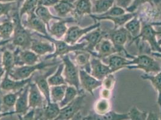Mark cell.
Instances as JSON below:
<instances>
[{"label":"cell","mask_w":161,"mask_h":120,"mask_svg":"<svg viewBox=\"0 0 161 120\" xmlns=\"http://www.w3.org/2000/svg\"><path fill=\"white\" fill-rule=\"evenodd\" d=\"M14 36L12 39L13 45L21 48L22 50L30 49L33 39L31 34L22 25L19 13L15 12L13 15Z\"/></svg>","instance_id":"6da1fadb"},{"label":"cell","mask_w":161,"mask_h":120,"mask_svg":"<svg viewBox=\"0 0 161 120\" xmlns=\"http://www.w3.org/2000/svg\"><path fill=\"white\" fill-rule=\"evenodd\" d=\"M106 31V38L111 40L116 49L117 53L128 59L132 60L135 56L128 53L125 49V45L129 39V35L125 27L109 30Z\"/></svg>","instance_id":"7a4b0ae2"},{"label":"cell","mask_w":161,"mask_h":120,"mask_svg":"<svg viewBox=\"0 0 161 120\" xmlns=\"http://www.w3.org/2000/svg\"><path fill=\"white\" fill-rule=\"evenodd\" d=\"M126 68L140 69L146 74H158L161 70V65L156 60L146 54H140L131 60V65Z\"/></svg>","instance_id":"3957f363"},{"label":"cell","mask_w":161,"mask_h":120,"mask_svg":"<svg viewBox=\"0 0 161 120\" xmlns=\"http://www.w3.org/2000/svg\"><path fill=\"white\" fill-rule=\"evenodd\" d=\"M38 35L39 36L43 37L46 39L49 40L51 42H52L54 44L55 46V52L51 55L47 56V57L45 58V60L55 58L58 56L62 57L67 55L71 52H75L76 51H80V50H84L85 47L86 46V43L85 41L78 44L71 45L67 43L65 41L54 39L53 38L51 37L50 36H49V35H40V34H38Z\"/></svg>","instance_id":"277c9868"},{"label":"cell","mask_w":161,"mask_h":120,"mask_svg":"<svg viewBox=\"0 0 161 120\" xmlns=\"http://www.w3.org/2000/svg\"><path fill=\"white\" fill-rule=\"evenodd\" d=\"M141 33L135 41L141 40L143 42H147L152 52L161 53V46L158 43L157 31L153 25L152 23L144 21H141Z\"/></svg>","instance_id":"5b68a950"},{"label":"cell","mask_w":161,"mask_h":120,"mask_svg":"<svg viewBox=\"0 0 161 120\" xmlns=\"http://www.w3.org/2000/svg\"><path fill=\"white\" fill-rule=\"evenodd\" d=\"M60 63V61L55 63H46L45 61H43L32 66H22L20 67L14 68L9 74L8 76L14 80L26 79L30 78L32 74H33L36 70H42L45 67L50 66L51 65H57Z\"/></svg>","instance_id":"8992f818"},{"label":"cell","mask_w":161,"mask_h":120,"mask_svg":"<svg viewBox=\"0 0 161 120\" xmlns=\"http://www.w3.org/2000/svg\"><path fill=\"white\" fill-rule=\"evenodd\" d=\"M61 58L64 65V78L66 84L70 86H74L80 91V70L78 67L71 61L67 54L61 57Z\"/></svg>","instance_id":"52a82bcc"},{"label":"cell","mask_w":161,"mask_h":120,"mask_svg":"<svg viewBox=\"0 0 161 120\" xmlns=\"http://www.w3.org/2000/svg\"><path fill=\"white\" fill-rule=\"evenodd\" d=\"M86 95L83 90L72 102L66 106L61 108L60 112L58 116L54 120H70L79 112L83 106Z\"/></svg>","instance_id":"ba28073f"},{"label":"cell","mask_w":161,"mask_h":120,"mask_svg":"<svg viewBox=\"0 0 161 120\" xmlns=\"http://www.w3.org/2000/svg\"><path fill=\"white\" fill-rule=\"evenodd\" d=\"M101 26V23L96 22L94 24L86 28H80L78 26H72L67 30L65 35L64 41L69 45H74L76 44L78 40H80L82 37L94 29Z\"/></svg>","instance_id":"9c48e42d"},{"label":"cell","mask_w":161,"mask_h":120,"mask_svg":"<svg viewBox=\"0 0 161 120\" xmlns=\"http://www.w3.org/2000/svg\"><path fill=\"white\" fill-rule=\"evenodd\" d=\"M103 38H106V31L102 30L99 27L86 34L80 40H86V46L84 51L90 52L93 57H97L96 53L94 52L95 48Z\"/></svg>","instance_id":"30bf717a"},{"label":"cell","mask_w":161,"mask_h":120,"mask_svg":"<svg viewBox=\"0 0 161 120\" xmlns=\"http://www.w3.org/2000/svg\"><path fill=\"white\" fill-rule=\"evenodd\" d=\"M14 54L15 65L19 66L35 65L39 60V55L28 50H20L19 47L14 52Z\"/></svg>","instance_id":"8fae6325"},{"label":"cell","mask_w":161,"mask_h":120,"mask_svg":"<svg viewBox=\"0 0 161 120\" xmlns=\"http://www.w3.org/2000/svg\"><path fill=\"white\" fill-rule=\"evenodd\" d=\"M57 67L56 66L49 69L48 71L45 74H36V76H33V78L34 80V83L36 84L37 86L40 90V92L43 94L45 99L47 103L51 102L50 98V88L49 85L47 82V78L52 74L54 73L57 70Z\"/></svg>","instance_id":"7c38bea8"},{"label":"cell","mask_w":161,"mask_h":120,"mask_svg":"<svg viewBox=\"0 0 161 120\" xmlns=\"http://www.w3.org/2000/svg\"><path fill=\"white\" fill-rule=\"evenodd\" d=\"M90 74L98 80H102L107 75L113 74L108 64H105L102 59L93 57L90 60Z\"/></svg>","instance_id":"4fadbf2b"},{"label":"cell","mask_w":161,"mask_h":120,"mask_svg":"<svg viewBox=\"0 0 161 120\" xmlns=\"http://www.w3.org/2000/svg\"><path fill=\"white\" fill-rule=\"evenodd\" d=\"M80 86L93 96L94 90L102 87V80L97 79L84 70H80Z\"/></svg>","instance_id":"5bb4252c"},{"label":"cell","mask_w":161,"mask_h":120,"mask_svg":"<svg viewBox=\"0 0 161 120\" xmlns=\"http://www.w3.org/2000/svg\"><path fill=\"white\" fill-rule=\"evenodd\" d=\"M47 101L44 100L40 90L36 83L30 84L28 94V105L31 109L43 108L47 105Z\"/></svg>","instance_id":"9a60e30c"},{"label":"cell","mask_w":161,"mask_h":120,"mask_svg":"<svg viewBox=\"0 0 161 120\" xmlns=\"http://www.w3.org/2000/svg\"><path fill=\"white\" fill-rule=\"evenodd\" d=\"M8 77L9 76H4V78L0 85V88L6 91H12L14 92H17L20 91L29 84L33 79V76H31L26 79L17 80L11 79Z\"/></svg>","instance_id":"2e32d148"},{"label":"cell","mask_w":161,"mask_h":120,"mask_svg":"<svg viewBox=\"0 0 161 120\" xmlns=\"http://www.w3.org/2000/svg\"><path fill=\"white\" fill-rule=\"evenodd\" d=\"M105 59H107V64L113 74L131 65V60L119 54L115 53Z\"/></svg>","instance_id":"e0dca14e"},{"label":"cell","mask_w":161,"mask_h":120,"mask_svg":"<svg viewBox=\"0 0 161 120\" xmlns=\"http://www.w3.org/2000/svg\"><path fill=\"white\" fill-rule=\"evenodd\" d=\"M94 52L96 53L97 57L101 59H105L113 54L117 53L114 45L107 38H103L101 40L96 47Z\"/></svg>","instance_id":"ac0fdd59"},{"label":"cell","mask_w":161,"mask_h":120,"mask_svg":"<svg viewBox=\"0 0 161 120\" xmlns=\"http://www.w3.org/2000/svg\"><path fill=\"white\" fill-rule=\"evenodd\" d=\"M137 14V13H127L124 14L121 16H104L100 17L97 15L91 14L90 15L94 20H97L99 22L100 20H108L112 21L114 24V29L119 28L120 27H124V25L128 22V21L130 20L135 16Z\"/></svg>","instance_id":"d6986e66"},{"label":"cell","mask_w":161,"mask_h":120,"mask_svg":"<svg viewBox=\"0 0 161 120\" xmlns=\"http://www.w3.org/2000/svg\"><path fill=\"white\" fill-rule=\"evenodd\" d=\"M84 120H129V114L119 113L111 111L104 114H97L92 112L85 117Z\"/></svg>","instance_id":"ffe728a7"},{"label":"cell","mask_w":161,"mask_h":120,"mask_svg":"<svg viewBox=\"0 0 161 120\" xmlns=\"http://www.w3.org/2000/svg\"><path fill=\"white\" fill-rule=\"evenodd\" d=\"M30 84L25 87L20 93L15 104V113L24 115L28 112L30 109L28 105V94Z\"/></svg>","instance_id":"44dd1931"},{"label":"cell","mask_w":161,"mask_h":120,"mask_svg":"<svg viewBox=\"0 0 161 120\" xmlns=\"http://www.w3.org/2000/svg\"><path fill=\"white\" fill-rule=\"evenodd\" d=\"M92 13V3L91 0H76L74 2L72 12L76 19H80L86 14L91 15Z\"/></svg>","instance_id":"7402d4cb"},{"label":"cell","mask_w":161,"mask_h":120,"mask_svg":"<svg viewBox=\"0 0 161 120\" xmlns=\"http://www.w3.org/2000/svg\"><path fill=\"white\" fill-rule=\"evenodd\" d=\"M28 16V17L27 20L24 24L25 26L38 33H40L44 35H48L47 27H46L47 25L36 14L35 12L30 14Z\"/></svg>","instance_id":"603a6c76"},{"label":"cell","mask_w":161,"mask_h":120,"mask_svg":"<svg viewBox=\"0 0 161 120\" xmlns=\"http://www.w3.org/2000/svg\"><path fill=\"white\" fill-rule=\"evenodd\" d=\"M141 19L138 16V14L124 25L125 28L127 30L129 35L131 43L135 42L140 35L141 33Z\"/></svg>","instance_id":"cb8c5ba5"},{"label":"cell","mask_w":161,"mask_h":120,"mask_svg":"<svg viewBox=\"0 0 161 120\" xmlns=\"http://www.w3.org/2000/svg\"><path fill=\"white\" fill-rule=\"evenodd\" d=\"M75 54L76 64L80 67L82 70H84L88 74H90V60L92 54L84 50L76 51L75 52Z\"/></svg>","instance_id":"d4e9b609"},{"label":"cell","mask_w":161,"mask_h":120,"mask_svg":"<svg viewBox=\"0 0 161 120\" xmlns=\"http://www.w3.org/2000/svg\"><path fill=\"white\" fill-rule=\"evenodd\" d=\"M141 78L144 80H149L158 93L157 102L160 108V119L161 120V70L159 73L155 75L146 74L141 75Z\"/></svg>","instance_id":"484cf974"},{"label":"cell","mask_w":161,"mask_h":120,"mask_svg":"<svg viewBox=\"0 0 161 120\" xmlns=\"http://www.w3.org/2000/svg\"><path fill=\"white\" fill-rule=\"evenodd\" d=\"M74 20H75L72 18H69L66 20H60L59 22H54L51 27H49L48 31H49L51 34L55 37L57 39H60L61 38L66 35L68 29L66 26V24L67 22Z\"/></svg>","instance_id":"4316f807"},{"label":"cell","mask_w":161,"mask_h":120,"mask_svg":"<svg viewBox=\"0 0 161 120\" xmlns=\"http://www.w3.org/2000/svg\"><path fill=\"white\" fill-rule=\"evenodd\" d=\"M30 49L38 55H44L48 53L55 52V48L54 44L34 39Z\"/></svg>","instance_id":"83f0119b"},{"label":"cell","mask_w":161,"mask_h":120,"mask_svg":"<svg viewBox=\"0 0 161 120\" xmlns=\"http://www.w3.org/2000/svg\"><path fill=\"white\" fill-rule=\"evenodd\" d=\"M74 0H60L54 6L57 15L62 18H65L68 14L72 13L74 9Z\"/></svg>","instance_id":"f1b7e54d"},{"label":"cell","mask_w":161,"mask_h":120,"mask_svg":"<svg viewBox=\"0 0 161 120\" xmlns=\"http://www.w3.org/2000/svg\"><path fill=\"white\" fill-rule=\"evenodd\" d=\"M114 0H94L92 13L96 15L105 14L114 6Z\"/></svg>","instance_id":"f546056e"},{"label":"cell","mask_w":161,"mask_h":120,"mask_svg":"<svg viewBox=\"0 0 161 120\" xmlns=\"http://www.w3.org/2000/svg\"><path fill=\"white\" fill-rule=\"evenodd\" d=\"M35 14L40 18L41 20H42L45 25L47 26V30L49 29V23L50 20L52 19H58V20H63L62 18L59 17H55L51 12H49V9L47 7L39 5L36 8L35 10Z\"/></svg>","instance_id":"4dcf8cb0"},{"label":"cell","mask_w":161,"mask_h":120,"mask_svg":"<svg viewBox=\"0 0 161 120\" xmlns=\"http://www.w3.org/2000/svg\"><path fill=\"white\" fill-rule=\"evenodd\" d=\"M64 64H60L55 73L51 76L47 78V82L49 86H58L61 85H67L64 78L62 76V73L64 70Z\"/></svg>","instance_id":"1f68e13d"},{"label":"cell","mask_w":161,"mask_h":120,"mask_svg":"<svg viewBox=\"0 0 161 120\" xmlns=\"http://www.w3.org/2000/svg\"><path fill=\"white\" fill-rule=\"evenodd\" d=\"M3 66L5 70L4 76H8L11 71L14 68L15 61L14 53L5 50L3 55Z\"/></svg>","instance_id":"d6a6232c"},{"label":"cell","mask_w":161,"mask_h":120,"mask_svg":"<svg viewBox=\"0 0 161 120\" xmlns=\"http://www.w3.org/2000/svg\"><path fill=\"white\" fill-rule=\"evenodd\" d=\"M67 87V85L52 86L50 88L51 101L54 103H60L64 97Z\"/></svg>","instance_id":"836d02e7"},{"label":"cell","mask_w":161,"mask_h":120,"mask_svg":"<svg viewBox=\"0 0 161 120\" xmlns=\"http://www.w3.org/2000/svg\"><path fill=\"white\" fill-rule=\"evenodd\" d=\"M81 91L82 90L79 91L74 86H67L64 97L58 104L60 107L62 108L72 102L80 94Z\"/></svg>","instance_id":"e575fe53"},{"label":"cell","mask_w":161,"mask_h":120,"mask_svg":"<svg viewBox=\"0 0 161 120\" xmlns=\"http://www.w3.org/2000/svg\"><path fill=\"white\" fill-rule=\"evenodd\" d=\"M94 112L97 114H104L111 111L110 100L101 98L94 103Z\"/></svg>","instance_id":"d590c367"},{"label":"cell","mask_w":161,"mask_h":120,"mask_svg":"<svg viewBox=\"0 0 161 120\" xmlns=\"http://www.w3.org/2000/svg\"><path fill=\"white\" fill-rule=\"evenodd\" d=\"M39 0H25L19 11L20 18L25 14L28 15L35 12L36 8L39 6Z\"/></svg>","instance_id":"8d00e7d4"},{"label":"cell","mask_w":161,"mask_h":120,"mask_svg":"<svg viewBox=\"0 0 161 120\" xmlns=\"http://www.w3.org/2000/svg\"><path fill=\"white\" fill-rule=\"evenodd\" d=\"M14 30V22L10 19L0 24V35L1 38L4 40L10 39Z\"/></svg>","instance_id":"74e56055"},{"label":"cell","mask_w":161,"mask_h":120,"mask_svg":"<svg viewBox=\"0 0 161 120\" xmlns=\"http://www.w3.org/2000/svg\"><path fill=\"white\" fill-rule=\"evenodd\" d=\"M23 89L17 92L10 93L4 95L3 97V103L4 106L7 108H10L14 106L16 101L18 100V98L22 91L23 90Z\"/></svg>","instance_id":"f35d334b"},{"label":"cell","mask_w":161,"mask_h":120,"mask_svg":"<svg viewBox=\"0 0 161 120\" xmlns=\"http://www.w3.org/2000/svg\"><path fill=\"white\" fill-rule=\"evenodd\" d=\"M129 120H147L148 112L141 111L136 106H133L129 112Z\"/></svg>","instance_id":"ab89813d"},{"label":"cell","mask_w":161,"mask_h":120,"mask_svg":"<svg viewBox=\"0 0 161 120\" xmlns=\"http://www.w3.org/2000/svg\"><path fill=\"white\" fill-rule=\"evenodd\" d=\"M155 1L156 0H134L131 5L126 10V11L128 12V13H134L138 7L146 3H149L152 7H153Z\"/></svg>","instance_id":"60d3db41"},{"label":"cell","mask_w":161,"mask_h":120,"mask_svg":"<svg viewBox=\"0 0 161 120\" xmlns=\"http://www.w3.org/2000/svg\"><path fill=\"white\" fill-rule=\"evenodd\" d=\"M126 14V10L119 7L116 5H114L111 7L108 11L105 12V14L97 15L100 17H104V16H121L124 14ZM96 15V14H95Z\"/></svg>","instance_id":"b9f144b4"},{"label":"cell","mask_w":161,"mask_h":120,"mask_svg":"<svg viewBox=\"0 0 161 120\" xmlns=\"http://www.w3.org/2000/svg\"><path fill=\"white\" fill-rule=\"evenodd\" d=\"M113 74H108L103 80H102V88L113 91L116 82V79Z\"/></svg>","instance_id":"7bdbcfd3"},{"label":"cell","mask_w":161,"mask_h":120,"mask_svg":"<svg viewBox=\"0 0 161 120\" xmlns=\"http://www.w3.org/2000/svg\"><path fill=\"white\" fill-rule=\"evenodd\" d=\"M15 3H0V17L3 15H8V13L14 8Z\"/></svg>","instance_id":"ee69618b"},{"label":"cell","mask_w":161,"mask_h":120,"mask_svg":"<svg viewBox=\"0 0 161 120\" xmlns=\"http://www.w3.org/2000/svg\"><path fill=\"white\" fill-rule=\"evenodd\" d=\"M134 0H114L115 5L126 10Z\"/></svg>","instance_id":"f6af8a7d"},{"label":"cell","mask_w":161,"mask_h":120,"mask_svg":"<svg viewBox=\"0 0 161 120\" xmlns=\"http://www.w3.org/2000/svg\"><path fill=\"white\" fill-rule=\"evenodd\" d=\"M19 120H35V109H31L26 114L24 115H18Z\"/></svg>","instance_id":"bcb514c9"},{"label":"cell","mask_w":161,"mask_h":120,"mask_svg":"<svg viewBox=\"0 0 161 120\" xmlns=\"http://www.w3.org/2000/svg\"><path fill=\"white\" fill-rule=\"evenodd\" d=\"M112 90L102 88L100 91V97L102 99L110 100L112 97Z\"/></svg>","instance_id":"7dc6e473"},{"label":"cell","mask_w":161,"mask_h":120,"mask_svg":"<svg viewBox=\"0 0 161 120\" xmlns=\"http://www.w3.org/2000/svg\"><path fill=\"white\" fill-rule=\"evenodd\" d=\"M60 0H39V5H42L45 7L54 6L59 3Z\"/></svg>","instance_id":"c3c4849f"},{"label":"cell","mask_w":161,"mask_h":120,"mask_svg":"<svg viewBox=\"0 0 161 120\" xmlns=\"http://www.w3.org/2000/svg\"><path fill=\"white\" fill-rule=\"evenodd\" d=\"M155 30L157 31V38L158 41L161 46V22H154L152 23Z\"/></svg>","instance_id":"681fc988"},{"label":"cell","mask_w":161,"mask_h":120,"mask_svg":"<svg viewBox=\"0 0 161 120\" xmlns=\"http://www.w3.org/2000/svg\"><path fill=\"white\" fill-rule=\"evenodd\" d=\"M147 120H161L156 112L150 111L148 112Z\"/></svg>","instance_id":"f907efd6"},{"label":"cell","mask_w":161,"mask_h":120,"mask_svg":"<svg viewBox=\"0 0 161 120\" xmlns=\"http://www.w3.org/2000/svg\"><path fill=\"white\" fill-rule=\"evenodd\" d=\"M13 114H16L15 112H1V102H0V119L4 117H6L8 115H13Z\"/></svg>","instance_id":"816d5d0a"},{"label":"cell","mask_w":161,"mask_h":120,"mask_svg":"<svg viewBox=\"0 0 161 120\" xmlns=\"http://www.w3.org/2000/svg\"><path fill=\"white\" fill-rule=\"evenodd\" d=\"M70 120H83V117L82 115V114L80 113V112H79L76 113L74 117Z\"/></svg>","instance_id":"f5cc1de1"},{"label":"cell","mask_w":161,"mask_h":120,"mask_svg":"<svg viewBox=\"0 0 161 120\" xmlns=\"http://www.w3.org/2000/svg\"><path fill=\"white\" fill-rule=\"evenodd\" d=\"M5 74V70L3 67H0V85H1V78L4 74Z\"/></svg>","instance_id":"db71d44e"},{"label":"cell","mask_w":161,"mask_h":120,"mask_svg":"<svg viewBox=\"0 0 161 120\" xmlns=\"http://www.w3.org/2000/svg\"><path fill=\"white\" fill-rule=\"evenodd\" d=\"M19 0H0V3H13Z\"/></svg>","instance_id":"11a10c76"},{"label":"cell","mask_w":161,"mask_h":120,"mask_svg":"<svg viewBox=\"0 0 161 120\" xmlns=\"http://www.w3.org/2000/svg\"><path fill=\"white\" fill-rule=\"evenodd\" d=\"M151 54H152V55L154 56V57H159V58H161V53H158V52H151Z\"/></svg>","instance_id":"9f6ffc18"},{"label":"cell","mask_w":161,"mask_h":120,"mask_svg":"<svg viewBox=\"0 0 161 120\" xmlns=\"http://www.w3.org/2000/svg\"><path fill=\"white\" fill-rule=\"evenodd\" d=\"M10 40H12V39H8V40H6L5 41H0V46L7 43V42H8V41H10Z\"/></svg>","instance_id":"6f0895ef"},{"label":"cell","mask_w":161,"mask_h":120,"mask_svg":"<svg viewBox=\"0 0 161 120\" xmlns=\"http://www.w3.org/2000/svg\"><path fill=\"white\" fill-rule=\"evenodd\" d=\"M1 39H2V38H1V35H0V40H1Z\"/></svg>","instance_id":"680465c9"},{"label":"cell","mask_w":161,"mask_h":120,"mask_svg":"<svg viewBox=\"0 0 161 120\" xmlns=\"http://www.w3.org/2000/svg\"><path fill=\"white\" fill-rule=\"evenodd\" d=\"M93 1H94V0H93Z\"/></svg>","instance_id":"91938a15"}]
</instances>
